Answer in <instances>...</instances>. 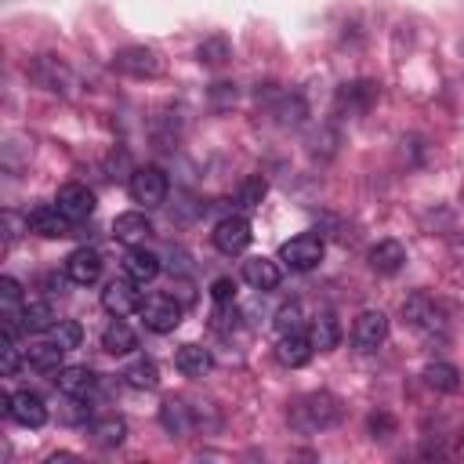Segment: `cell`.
Segmentation results:
<instances>
[{
    "label": "cell",
    "mask_w": 464,
    "mask_h": 464,
    "mask_svg": "<svg viewBox=\"0 0 464 464\" xmlns=\"http://www.w3.org/2000/svg\"><path fill=\"white\" fill-rule=\"evenodd\" d=\"M138 312H141V319H145V326L152 334H170L181 323V304L170 294H149Z\"/></svg>",
    "instance_id": "5"
},
{
    "label": "cell",
    "mask_w": 464,
    "mask_h": 464,
    "mask_svg": "<svg viewBox=\"0 0 464 464\" xmlns=\"http://www.w3.org/2000/svg\"><path fill=\"white\" fill-rule=\"evenodd\" d=\"M243 279H246L254 290H276L279 279H283V272H279V265L268 261V257H250V261H243Z\"/></svg>",
    "instance_id": "22"
},
{
    "label": "cell",
    "mask_w": 464,
    "mask_h": 464,
    "mask_svg": "<svg viewBox=\"0 0 464 464\" xmlns=\"http://www.w3.org/2000/svg\"><path fill=\"white\" fill-rule=\"evenodd\" d=\"M91 435H94V442H98V446L116 450V446L127 439V420H123V417H116V413L98 417V420L91 424Z\"/></svg>",
    "instance_id": "28"
},
{
    "label": "cell",
    "mask_w": 464,
    "mask_h": 464,
    "mask_svg": "<svg viewBox=\"0 0 464 464\" xmlns=\"http://www.w3.org/2000/svg\"><path fill=\"white\" fill-rule=\"evenodd\" d=\"M312 341H308V334H279V344H276V359L283 362V366H304L308 359H312Z\"/></svg>",
    "instance_id": "18"
},
{
    "label": "cell",
    "mask_w": 464,
    "mask_h": 464,
    "mask_svg": "<svg viewBox=\"0 0 464 464\" xmlns=\"http://www.w3.org/2000/svg\"><path fill=\"white\" fill-rule=\"evenodd\" d=\"M94 384H98V377H94L91 366H62V370L54 373V388H58L62 395H69V399H83V395H91Z\"/></svg>",
    "instance_id": "14"
},
{
    "label": "cell",
    "mask_w": 464,
    "mask_h": 464,
    "mask_svg": "<svg viewBox=\"0 0 464 464\" xmlns=\"http://www.w3.org/2000/svg\"><path fill=\"white\" fill-rule=\"evenodd\" d=\"M424 381L435 388V392H460V370L453 362H428L424 366Z\"/></svg>",
    "instance_id": "29"
},
{
    "label": "cell",
    "mask_w": 464,
    "mask_h": 464,
    "mask_svg": "<svg viewBox=\"0 0 464 464\" xmlns=\"http://www.w3.org/2000/svg\"><path fill=\"white\" fill-rule=\"evenodd\" d=\"M47 337L54 341V344H62L65 352L69 348H76L80 344V337H83V330H80V323H72V319H58L51 330H47Z\"/></svg>",
    "instance_id": "31"
},
{
    "label": "cell",
    "mask_w": 464,
    "mask_h": 464,
    "mask_svg": "<svg viewBox=\"0 0 464 464\" xmlns=\"http://www.w3.org/2000/svg\"><path fill=\"white\" fill-rule=\"evenodd\" d=\"M402 319H406L413 330H420V334H446V312H442V304H439L431 294H424V290H417V294H410V297L402 301Z\"/></svg>",
    "instance_id": "2"
},
{
    "label": "cell",
    "mask_w": 464,
    "mask_h": 464,
    "mask_svg": "<svg viewBox=\"0 0 464 464\" xmlns=\"http://www.w3.org/2000/svg\"><path fill=\"white\" fill-rule=\"evenodd\" d=\"M33 80H36L40 87L54 91V94H58V91L65 94V91L72 87V72H69L58 58H51V54H40V58L33 62Z\"/></svg>",
    "instance_id": "15"
},
{
    "label": "cell",
    "mask_w": 464,
    "mask_h": 464,
    "mask_svg": "<svg viewBox=\"0 0 464 464\" xmlns=\"http://www.w3.org/2000/svg\"><path fill=\"white\" fill-rule=\"evenodd\" d=\"M123 381H127L130 388H138V392H152V388L160 384V366H156L152 359L138 355V359H130V362L123 366Z\"/></svg>",
    "instance_id": "26"
},
{
    "label": "cell",
    "mask_w": 464,
    "mask_h": 464,
    "mask_svg": "<svg viewBox=\"0 0 464 464\" xmlns=\"http://www.w3.org/2000/svg\"><path fill=\"white\" fill-rule=\"evenodd\" d=\"M279 257H283L294 272H312V268L323 261V239L312 236V232H301V236H294V239H286V243L279 246Z\"/></svg>",
    "instance_id": "7"
},
{
    "label": "cell",
    "mask_w": 464,
    "mask_h": 464,
    "mask_svg": "<svg viewBox=\"0 0 464 464\" xmlns=\"http://www.w3.org/2000/svg\"><path fill=\"white\" fill-rule=\"evenodd\" d=\"M210 239H214V246H218L221 254H243V250L250 246L254 232H250V221H246L243 214H228V218H221V221L214 225Z\"/></svg>",
    "instance_id": "8"
},
{
    "label": "cell",
    "mask_w": 464,
    "mask_h": 464,
    "mask_svg": "<svg viewBox=\"0 0 464 464\" xmlns=\"http://www.w3.org/2000/svg\"><path fill=\"white\" fill-rule=\"evenodd\" d=\"M62 355H65V348L54 344L51 337L25 348V362H29L33 370H40V373H58V370H62Z\"/></svg>",
    "instance_id": "23"
},
{
    "label": "cell",
    "mask_w": 464,
    "mask_h": 464,
    "mask_svg": "<svg viewBox=\"0 0 464 464\" xmlns=\"http://www.w3.org/2000/svg\"><path fill=\"white\" fill-rule=\"evenodd\" d=\"M102 276V254L91 250V246H80L65 257V279L76 283V286H91L94 279Z\"/></svg>",
    "instance_id": "13"
},
{
    "label": "cell",
    "mask_w": 464,
    "mask_h": 464,
    "mask_svg": "<svg viewBox=\"0 0 464 464\" xmlns=\"http://www.w3.org/2000/svg\"><path fill=\"white\" fill-rule=\"evenodd\" d=\"M160 424L170 431V435H188L192 431V410L181 402V399H167L163 406H160Z\"/></svg>",
    "instance_id": "27"
},
{
    "label": "cell",
    "mask_w": 464,
    "mask_h": 464,
    "mask_svg": "<svg viewBox=\"0 0 464 464\" xmlns=\"http://www.w3.org/2000/svg\"><path fill=\"white\" fill-rule=\"evenodd\" d=\"M102 348H105L109 355H130V352L138 348V337H134V330H130L123 319H112V323L102 330Z\"/></svg>",
    "instance_id": "24"
},
{
    "label": "cell",
    "mask_w": 464,
    "mask_h": 464,
    "mask_svg": "<svg viewBox=\"0 0 464 464\" xmlns=\"http://www.w3.org/2000/svg\"><path fill=\"white\" fill-rule=\"evenodd\" d=\"M54 207H58L72 225H76V221H87V218L94 214V192H91L87 185L69 181V185H62V188H58Z\"/></svg>",
    "instance_id": "10"
},
{
    "label": "cell",
    "mask_w": 464,
    "mask_h": 464,
    "mask_svg": "<svg viewBox=\"0 0 464 464\" xmlns=\"http://www.w3.org/2000/svg\"><path fill=\"white\" fill-rule=\"evenodd\" d=\"M265 192H268L265 178H261V174H250V178L239 181V188H236V203H239L243 210H254V207H261Z\"/></svg>",
    "instance_id": "30"
},
{
    "label": "cell",
    "mask_w": 464,
    "mask_h": 464,
    "mask_svg": "<svg viewBox=\"0 0 464 464\" xmlns=\"http://www.w3.org/2000/svg\"><path fill=\"white\" fill-rule=\"evenodd\" d=\"M174 366L185 373V377H207L210 370H214V355L207 352V348H199V344H181L178 348V355H174Z\"/></svg>",
    "instance_id": "21"
},
{
    "label": "cell",
    "mask_w": 464,
    "mask_h": 464,
    "mask_svg": "<svg viewBox=\"0 0 464 464\" xmlns=\"http://www.w3.org/2000/svg\"><path fill=\"white\" fill-rule=\"evenodd\" d=\"M210 297H214L218 304H228V301L236 297V283H232V279H225V276H221V279H214V283H210Z\"/></svg>",
    "instance_id": "34"
},
{
    "label": "cell",
    "mask_w": 464,
    "mask_h": 464,
    "mask_svg": "<svg viewBox=\"0 0 464 464\" xmlns=\"http://www.w3.org/2000/svg\"><path fill=\"white\" fill-rule=\"evenodd\" d=\"M402 265H406V250H402V243H395V239H381L377 246H370V268H373V272H381V276H395Z\"/></svg>",
    "instance_id": "19"
},
{
    "label": "cell",
    "mask_w": 464,
    "mask_h": 464,
    "mask_svg": "<svg viewBox=\"0 0 464 464\" xmlns=\"http://www.w3.org/2000/svg\"><path fill=\"white\" fill-rule=\"evenodd\" d=\"M286 420L294 431L301 435H315V431H326L341 420V402L330 395V392H308V395H297L286 410Z\"/></svg>",
    "instance_id": "1"
},
{
    "label": "cell",
    "mask_w": 464,
    "mask_h": 464,
    "mask_svg": "<svg viewBox=\"0 0 464 464\" xmlns=\"http://www.w3.org/2000/svg\"><path fill=\"white\" fill-rule=\"evenodd\" d=\"M112 236H116L120 243H127V246H138V243H145V239L152 236V221H149L141 210L116 214V221H112Z\"/></svg>",
    "instance_id": "16"
},
{
    "label": "cell",
    "mask_w": 464,
    "mask_h": 464,
    "mask_svg": "<svg viewBox=\"0 0 464 464\" xmlns=\"http://www.w3.org/2000/svg\"><path fill=\"white\" fill-rule=\"evenodd\" d=\"M112 69L123 72V76H134V80H152V76H160L163 62H160V54L152 47L130 44V47H120L112 54Z\"/></svg>",
    "instance_id": "3"
},
{
    "label": "cell",
    "mask_w": 464,
    "mask_h": 464,
    "mask_svg": "<svg viewBox=\"0 0 464 464\" xmlns=\"http://www.w3.org/2000/svg\"><path fill=\"white\" fill-rule=\"evenodd\" d=\"M0 410L11 417V420H18L22 428H40L44 420H47V406H44V399L36 395V392H29V388H22V392H14V395H0Z\"/></svg>",
    "instance_id": "4"
},
{
    "label": "cell",
    "mask_w": 464,
    "mask_h": 464,
    "mask_svg": "<svg viewBox=\"0 0 464 464\" xmlns=\"http://www.w3.org/2000/svg\"><path fill=\"white\" fill-rule=\"evenodd\" d=\"M25 225H29L33 232L47 236V239H62V236H69V232H72V221H69L58 207H47V203L33 207V210L25 214Z\"/></svg>",
    "instance_id": "12"
},
{
    "label": "cell",
    "mask_w": 464,
    "mask_h": 464,
    "mask_svg": "<svg viewBox=\"0 0 464 464\" xmlns=\"http://www.w3.org/2000/svg\"><path fill=\"white\" fill-rule=\"evenodd\" d=\"M18 323H22L25 334H47L58 319H54V312H51L47 301H25L22 312H18Z\"/></svg>",
    "instance_id": "25"
},
{
    "label": "cell",
    "mask_w": 464,
    "mask_h": 464,
    "mask_svg": "<svg viewBox=\"0 0 464 464\" xmlns=\"http://www.w3.org/2000/svg\"><path fill=\"white\" fill-rule=\"evenodd\" d=\"M134 286H138L134 279H112V283L102 290V304H105V312L116 315V319L138 312V308H141V294H138Z\"/></svg>",
    "instance_id": "11"
},
{
    "label": "cell",
    "mask_w": 464,
    "mask_h": 464,
    "mask_svg": "<svg viewBox=\"0 0 464 464\" xmlns=\"http://www.w3.org/2000/svg\"><path fill=\"white\" fill-rule=\"evenodd\" d=\"M276 330L279 334H297L301 330V304L297 301H290V304H283L276 312Z\"/></svg>",
    "instance_id": "33"
},
{
    "label": "cell",
    "mask_w": 464,
    "mask_h": 464,
    "mask_svg": "<svg viewBox=\"0 0 464 464\" xmlns=\"http://www.w3.org/2000/svg\"><path fill=\"white\" fill-rule=\"evenodd\" d=\"M377 428H381V431H388V428H392V420H388L384 413H381V417H370V431H377Z\"/></svg>",
    "instance_id": "35"
},
{
    "label": "cell",
    "mask_w": 464,
    "mask_h": 464,
    "mask_svg": "<svg viewBox=\"0 0 464 464\" xmlns=\"http://www.w3.org/2000/svg\"><path fill=\"white\" fill-rule=\"evenodd\" d=\"M123 272H127V279L145 286V283H152L160 276V257L152 250H145V246H130L127 257H123Z\"/></svg>",
    "instance_id": "17"
},
{
    "label": "cell",
    "mask_w": 464,
    "mask_h": 464,
    "mask_svg": "<svg viewBox=\"0 0 464 464\" xmlns=\"http://www.w3.org/2000/svg\"><path fill=\"white\" fill-rule=\"evenodd\" d=\"M196 58H199L203 65H221V62L228 58V40H225V36H210V40H203L199 51H196Z\"/></svg>",
    "instance_id": "32"
},
{
    "label": "cell",
    "mask_w": 464,
    "mask_h": 464,
    "mask_svg": "<svg viewBox=\"0 0 464 464\" xmlns=\"http://www.w3.org/2000/svg\"><path fill=\"white\" fill-rule=\"evenodd\" d=\"M384 337H388V315L377 312V308L359 312V319H355V326H352V344H355L359 352H377V348L384 344Z\"/></svg>",
    "instance_id": "9"
},
{
    "label": "cell",
    "mask_w": 464,
    "mask_h": 464,
    "mask_svg": "<svg viewBox=\"0 0 464 464\" xmlns=\"http://www.w3.org/2000/svg\"><path fill=\"white\" fill-rule=\"evenodd\" d=\"M308 341H312L315 352H334L337 341H341V323H337V315H334V312H319V315L312 319V326H308Z\"/></svg>",
    "instance_id": "20"
},
{
    "label": "cell",
    "mask_w": 464,
    "mask_h": 464,
    "mask_svg": "<svg viewBox=\"0 0 464 464\" xmlns=\"http://www.w3.org/2000/svg\"><path fill=\"white\" fill-rule=\"evenodd\" d=\"M127 188H130V199L134 203H141V207H160L163 199H167V174L160 170V167H138L134 174H130V181H127Z\"/></svg>",
    "instance_id": "6"
}]
</instances>
